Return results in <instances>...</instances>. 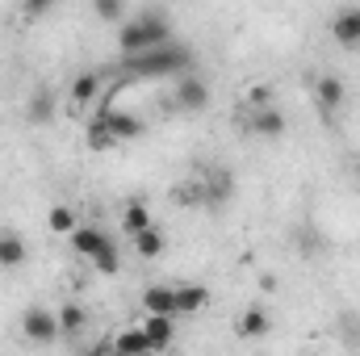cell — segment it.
Returning a JSON list of instances; mask_svg holds the SVG:
<instances>
[{
	"label": "cell",
	"instance_id": "2e32d148",
	"mask_svg": "<svg viewBox=\"0 0 360 356\" xmlns=\"http://www.w3.org/2000/svg\"><path fill=\"white\" fill-rule=\"evenodd\" d=\"M269 314H264V310H260V306H252V310H243V314H239V323H235V331H239V336H248V340H260V336H269Z\"/></svg>",
	"mask_w": 360,
	"mask_h": 356
},
{
	"label": "cell",
	"instance_id": "277c9868",
	"mask_svg": "<svg viewBox=\"0 0 360 356\" xmlns=\"http://www.w3.org/2000/svg\"><path fill=\"white\" fill-rule=\"evenodd\" d=\"M96 122H105V126H109V134H113L117 143H130V139H139V134H143V122H139L134 113H126V109H113V105H109V109H101V113H96Z\"/></svg>",
	"mask_w": 360,
	"mask_h": 356
},
{
	"label": "cell",
	"instance_id": "ba28073f",
	"mask_svg": "<svg viewBox=\"0 0 360 356\" xmlns=\"http://www.w3.org/2000/svg\"><path fill=\"white\" fill-rule=\"evenodd\" d=\"M314 101H319V109L331 117V113H340V105L348 101V89H344V80L340 76H319L314 80Z\"/></svg>",
	"mask_w": 360,
	"mask_h": 356
},
{
	"label": "cell",
	"instance_id": "9a60e30c",
	"mask_svg": "<svg viewBox=\"0 0 360 356\" xmlns=\"http://www.w3.org/2000/svg\"><path fill=\"white\" fill-rule=\"evenodd\" d=\"M134 248H139V256H143V260H155V256H164L168 239H164V231L151 222L147 231H139V235H134Z\"/></svg>",
	"mask_w": 360,
	"mask_h": 356
},
{
	"label": "cell",
	"instance_id": "d4e9b609",
	"mask_svg": "<svg viewBox=\"0 0 360 356\" xmlns=\"http://www.w3.org/2000/svg\"><path fill=\"white\" fill-rule=\"evenodd\" d=\"M55 4H59V0H21V13H25V17H46Z\"/></svg>",
	"mask_w": 360,
	"mask_h": 356
},
{
	"label": "cell",
	"instance_id": "52a82bcc",
	"mask_svg": "<svg viewBox=\"0 0 360 356\" xmlns=\"http://www.w3.org/2000/svg\"><path fill=\"white\" fill-rule=\"evenodd\" d=\"M248 130L260 134V139H281L285 134V113L276 105H260V109L248 113Z\"/></svg>",
	"mask_w": 360,
	"mask_h": 356
},
{
	"label": "cell",
	"instance_id": "8fae6325",
	"mask_svg": "<svg viewBox=\"0 0 360 356\" xmlns=\"http://www.w3.org/2000/svg\"><path fill=\"white\" fill-rule=\"evenodd\" d=\"M331 34H335V42H340V46L356 51V46H360V8H340V13H335V21H331Z\"/></svg>",
	"mask_w": 360,
	"mask_h": 356
},
{
	"label": "cell",
	"instance_id": "ffe728a7",
	"mask_svg": "<svg viewBox=\"0 0 360 356\" xmlns=\"http://www.w3.org/2000/svg\"><path fill=\"white\" fill-rule=\"evenodd\" d=\"M122 227H126L130 235L147 231V227H151V210H147V201H130V205L122 210Z\"/></svg>",
	"mask_w": 360,
	"mask_h": 356
},
{
	"label": "cell",
	"instance_id": "603a6c76",
	"mask_svg": "<svg viewBox=\"0 0 360 356\" xmlns=\"http://www.w3.org/2000/svg\"><path fill=\"white\" fill-rule=\"evenodd\" d=\"M92 8H96V17L109 21V25H122V21H126V0H92Z\"/></svg>",
	"mask_w": 360,
	"mask_h": 356
},
{
	"label": "cell",
	"instance_id": "e0dca14e",
	"mask_svg": "<svg viewBox=\"0 0 360 356\" xmlns=\"http://www.w3.org/2000/svg\"><path fill=\"white\" fill-rule=\"evenodd\" d=\"M46 227H51L55 235H72V231L80 227V218H76L72 205H51V210H46Z\"/></svg>",
	"mask_w": 360,
	"mask_h": 356
},
{
	"label": "cell",
	"instance_id": "7c38bea8",
	"mask_svg": "<svg viewBox=\"0 0 360 356\" xmlns=\"http://www.w3.org/2000/svg\"><path fill=\"white\" fill-rule=\"evenodd\" d=\"M172 298H176V314H197V310H205V306H210V289H205V285H197V281L176 285V289H172Z\"/></svg>",
	"mask_w": 360,
	"mask_h": 356
},
{
	"label": "cell",
	"instance_id": "8992f818",
	"mask_svg": "<svg viewBox=\"0 0 360 356\" xmlns=\"http://www.w3.org/2000/svg\"><path fill=\"white\" fill-rule=\"evenodd\" d=\"M143 331H147L151 352H168V348H172V340H176V314H147Z\"/></svg>",
	"mask_w": 360,
	"mask_h": 356
},
{
	"label": "cell",
	"instance_id": "6da1fadb",
	"mask_svg": "<svg viewBox=\"0 0 360 356\" xmlns=\"http://www.w3.org/2000/svg\"><path fill=\"white\" fill-rule=\"evenodd\" d=\"M168 42H172V25H168L164 13H143V17L117 25V51L126 59L143 55V51H155V46H168Z\"/></svg>",
	"mask_w": 360,
	"mask_h": 356
},
{
	"label": "cell",
	"instance_id": "5b68a950",
	"mask_svg": "<svg viewBox=\"0 0 360 356\" xmlns=\"http://www.w3.org/2000/svg\"><path fill=\"white\" fill-rule=\"evenodd\" d=\"M55 117H59L55 92L46 89V84H38V89L30 92V105H25V122H30V126H51Z\"/></svg>",
	"mask_w": 360,
	"mask_h": 356
},
{
	"label": "cell",
	"instance_id": "9c48e42d",
	"mask_svg": "<svg viewBox=\"0 0 360 356\" xmlns=\"http://www.w3.org/2000/svg\"><path fill=\"white\" fill-rule=\"evenodd\" d=\"M68 239H72V252H76V256H84V260H96V256L113 243V239H109L105 231H96V227H76Z\"/></svg>",
	"mask_w": 360,
	"mask_h": 356
},
{
	"label": "cell",
	"instance_id": "3957f363",
	"mask_svg": "<svg viewBox=\"0 0 360 356\" xmlns=\"http://www.w3.org/2000/svg\"><path fill=\"white\" fill-rule=\"evenodd\" d=\"M21 336L30 344H55L63 331H59V310H46V306H30L21 314Z\"/></svg>",
	"mask_w": 360,
	"mask_h": 356
},
{
	"label": "cell",
	"instance_id": "484cf974",
	"mask_svg": "<svg viewBox=\"0 0 360 356\" xmlns=\"http://www.w3.org/2000/svg\"><path fill=\"white\" fill-rule=\"evenodd\" d=\"M248 105H252V109L272 105V89H269V84H252V89H248Z\"/></svg>",
	"mask_w": 360,
	"mask_h": 356
},
{
	"label": "cell",
	"instance_id": "d6986e66",
	"mask_svg": "<svg viewBox=\"0 0 360 356\" xmlns=\"http://www.w3.org/2000/svg\"><path fill=\"white\" fill-rule=\"evenodd\" d=\"M96 89H101V76L96 72H84V76H76L72 80V109H80V105H89L92 96H96Z\"/></svg>",
	"mask_w": 360,
	"mask_h": 356
},
{
	"label": "cell",
	"instance_id": "7402d4cb",
	"mask_svg": "<svg viewBox=\"0 0 360 356\" xmlns=\"http://www.w3.org/2000/svg\"><path fill=\"white\" fill-rule=\"evenodd\" d=\"M89 147H92V151H113V147H117V139L109 134V126H105V122H96V117L89 122Z\"/></svg>",
	"mask_w": 360,
	"mask_h": 356
},
{
	"label": "cell",
	"instance_id": "5bb4252c",
	"mask_svg": "<svg viewBox=\"0 0 360 356\" xmlns=\"http://www.w3.org/2000/svg\"><path fill=\"white\" fill-rule=\"evenodd\" d=\"M143 310H147V314H176L172 285H151V289H143Z\"/></svg>",
	"mask_w": 360,
	"mask_h": 356
},
{
	"label": "cell",
	"instance_id": "ac0fdd59",
	"mask_svg": "<svg viewBox=\"0 0 360 356\" xmlns=\"http://www.w3.org/2000/svg\"><path fill=\"white\" fill-rule=\"evenodd\" d=\"M84 323H89V310H84L80 302H68V306L59 310V331H63V336H80Z\"/></svg>",
	"mask_w": 360,
	"mask_h": 356
},
{
	"label": "cell",
	"instance_id": "4fadbf2b",
	"mask_svg": "<svg viewBox=\"0 0 360 356\" xmlns=\"http://www.w3.org/2000/svg\"><path fill=\"white\" fill-rule=\"evenodd\" d=\"M30 260V243L17 231H0V268H21Z\"/></svg>",
	"mask_w": 360,
	"mask_h": 356
},
{
	"label": "cell",
	"instance_id": "7a4b0ae2",
	"mask_svg": "<svg viewBox=\"0 0 360 356\" xmlns=\"http://www.w3.org/2000/svg\"><path fill=\"white\" fill-rule=\"evenodd\" d=\"M126 63H130V72H134V76H151V80H160V76H180V72L193 63V55H188V46L168 42V46H155V51L130 55Z\"/></svg>",
	"mask_w": 360,
	"mask_h": 356
},
{
	"label": "cell",
	"instance_id": "44dd1931",
	"mask_svg": "<svg viewBox=\"0 0 360 356\" xmlns=\"http://www.w3.org/2000/svg\"><path fill=\"white\" fill-rule=\"evenodd\" d=\"M109 348H113V352H151L147 331H122V336H113Z\"/></svg>",
	"mask_w": 360,
	"mask_h": 356
},
{
	"label": "cell",
	"instance_id": "30bf717a",
	"mask_svg": "<svg viewBox=\"0 0 360 356\" xmlns=\"http://www.w3.org/2000/svg\"><path fill=\"white\" fill-rule=\"evenodd\" d=\"M205 101H210V89H205V80H201V76H180V80H176V105L184 109V113L205 109Z\"/></svg>",
	"mask_w": 360,
	"mask_h": 356
},
{
	"label": "cell",
	"instance_id": "cb8c5ba5",
	"mask_svg": "<svg viewBox=\"0 0 360 356\" xmlns=\"http://www.w3.org/2000/svg\"><path fill=\"white\" fill-rule=\"evenodd\" d=\"M92 265H96V272H101V276H113V272L122 268V260H117V248L109 243V248H105V252H101V256H96Z\"/></svg>",
	"mask_w": 360,
	"mask_h": 356
}]
</instances>
